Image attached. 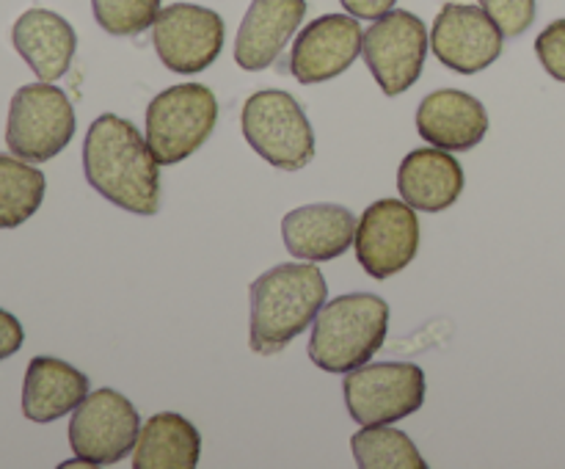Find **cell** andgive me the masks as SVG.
I'll use <instances>...</instances> for the list:
<instances>
[{"label": "cell", "mask_w": 565, "mask_h": 469, "mask_svg": "<svg viewBox=\"0 0 565 469\" xmlns=\"http://www.w3.org/2000/svg\"><path fill=\"white\" fill-rule=\"evenodd\" d=\"M147 138L132 121L103 114L83 141V171L99 196L136 215L160 210V169Z\"/></svg>", "instance_id": "6da1fadb"}, {"label": "cell", "mask_w": 565, "mask_h": 469, "mask_svg": "<svg viewBox=\"0 0 565 469\" xmlns=\"http://www.w3.org/2000/svg\"><path fill=\"white\" fill-rule=\"evenodd\" d=\"M329 298L323 274L312 263H285L252 281V320L248 345L259 356L285 351Z\"/></svg>", "instance_id": "7a4b0ae2"}, {"label": "cell", "mask_w": 565, "mask_h": 469, "mask_svg": "<svg viewBox=\"0 0 565 469\" xmlns=\"http://www.w3.org/2000/svg\"><path fill=\"white\" fill-rule=\"evenodd\" d=\"M390 331V303L373 292L326 301L309 337V359L326 373H351L381 351Z\"/></svg>", "instance_id": "3957f363"}, {"label": "cell", "mask_w": 565, "mask_h": 469, "mask_svg": "<svg viewBox=\"0 0 565 469\" xmlns=\"http://www.w3.org/2000/svg\"><path fill=\"white\" fill-rule=\"evenodd\" d=\"M218 125V99L202 83H180L149 103L147 143L160 166H174L204 147Z\"/></svg>", "instance_id": "277c9868"}, {"label": "cell", "mask_w": 565, "mask_h": 469, "mask_svg": "<svg viewBox=\"0 0 565 469\" xmlns=\"http://www.w3.org/2000/svg\"><path fill=\"white\" fill-rule=\"evenodd\" d=\"M248 147L274 169L298 171L315 158V130L301 103L281 88L252 94L241 114Z\"/></svg>", "instance_id": "5b68a950"}, {"label": "cell", "mask_w": 565, "mask_h": 469, "mask_svg": "<svg viewBox=\"0 0 565 469\" xmlns=\"http://www.w3.org/2000/svg\"><path fill=\"white\" fill-rule=\"evenodd\" d=\"M75 108L53 83H28L17 88L6 121V143L11 154L28 163L55 158L75 136Z\"/></svg>", "instance_id": "8992f818"}, {"label": "cell", "mask_w": 565, "mask_h": 469, "mask_svg": "<svg viewBox=\"0 0 565 469\" xmlns=\"http://www.w3.org/2000/svg\"><path fill=\"white\" fill-rule=\"evenodd\" d=\"M342 390L359 425H392L423 408L425 373L412 362H367L345 373Z\"/></svg>", "instance_id": "52a82bcc"}, {"label": "cell", "mask_w": 565, "mask_h": 469, "mask_svg": "<svg viewBox=\"0 0 565 469\" xmlns=\"http://www.w3.org/2000/svg\"><path fill=\"white\" fill-rule=\"evenodd\" d=\"M141 417L116 390H94L72 412L70 447L88 467H108L136 450Z\"/></svg>", "instance_id": "ba28073f"}, {"label": "cell", "mask_w": 565, "mask_h": 469, "mask_svg": "<svg viewBox=\"0 0 565 469\" xmlns=\"http://www.w3.org/2000/svg\"><path fill=\"white\" fill-rule=\"evenodd\" d=\"M428 44L425 22L403 9H392L364 31L362 55L386 97H397L419 81Z\"/></svg>", "instance_id": "9c48e42d"}, {"label": "cell", "mask_w": 565, "mask_h": 469, "mask_svg": "<svg viewBox=\"0 0 565 469\" xmlns=\"http://www.w3.org/2000/svg\"><path fill=\"white\" fill-rule=\"evenodd\" d=\"M224 20L196 3H171L160 9L152 25L154 53L166 70L196 75L207 70L224 50Z\"/></svg>", "instance_id": "30bf717a"}, {"label": "cell", "mask_w": 565, "mask_h": 469, "mask_svg": "<svg viewBox=\"0 0 565 469\" xmlns=\"http://www.w3.org/2000/svg\"><path fill=\"white\" fill-rule=\"evenodd\" d=\"M356 257L373 279L401 274L419 248V221L412 204L379 199L362 213L356 226Z\"/></svg>", "instance_id": "8fae6325"}, {"label": "cell", "mask_w": 565, "mask_h": 469, "mask_svg": "<svg viewBox=\"0 0 565 469\" xmlns=\"http://www.w3.org/2000/svg\"><path fill=\"white\" fill-rule=\"evenodd\" d=\"M505 33L483 11V6L447 3L436 14L430 47L436 58L452 72L475 75L502 55Z\"/></svg>", "instance_id": "7c38bea8"}, {"label": "cell", "mask_w": 565, "mask_h": 469, "mask_svg": "<svg viewBox=\"0 0 565 469\" xmlns=\"http://www.w3.org/2000/svg\"><path fill=\"white\" fill-rule=\"evenodd\" d=\"M364 31L353 14H323L309 22L290 50V72L298 83H326L359 58Z\"/></svg>", "instance_id": "4fadbf2b"}, {"label": "cell", "mask_w": 565, "mask_h": 469, "mask_svg": "<svg viewBox=\"0 0 565 469\" xmlns=\"http://www.w3.org/2000/svg\"><path fill=\"white\" fill-rule=\"evenodd\" d=\"M356 215L342 204H303L281 221V241L287 252L307 263L337 259L356 241Z\"/></svg>", "instance_id": "5bb4252c"}, {"label": "cell", "mask_w": 565, "mask_h": 469, "mask_svg": "<svg viewBox=\"0 0 565 469\" xmlns=\"http://www.w3.org/2000/svg\"><path fill=\"white\" fill-rule=\"evenodd\" d=\"M307 17V0H254L235 39L241 70H268Z\"/></svg>", "instance_id": "9a60e30c"}, {"label": "cell", "mask_w": 565, "mask_h": 469, "mask_svg": "<svg viewBox=\"0 0 565 469\" xmlns=\"http://www.w3.org/2000/svg\"><path fill=\"white\" fill-rule=\"evenodd\" d=\"M417 132L428 143L450 152H469L489 132L483 103L458 88H439L417 108Z\"/></svg>", "instance_id": "2e32d148"}, {"label": "cell", "mask_w": 565, "mask_h": 469, "mask_svg": "<svg viewBox=\"0 0 565 469\" xmlns=\"http://www.w3.org/2000/svg\"><path fill=\"white\" fill-rule=\"evenodd\" d=\"M397 191L419 213H441L461 199L463 169L447 149H414L397 171Z\"/></svg>", "instance_id": "e0dca14e"}, {"label": "cell", "mask_w": 565, "mask_h": 469, "mask_svg": "<svg viewBox=\"0 0 565 469\" xmlns=\"http://www.w3.org/2000/svg\"><path fill=\"white\" fill-rule=\"evenodd\" d=\"M11 42L39 81L53 83L66 75L77 50L75 28L47 9H28L11 28Z\"/></svg>", "instance_id": "ac0fdd59"}, {"label": "cell", "mask_w": 565, "mask_h": 469, "mask_svg": "<svg viewBox=\"0 0 565 469\" xmlns=\"http://www.w3.org/2000/svg\"><path fill=\"white\" fill-rule=\"evenodd\" d=\"M88 395V379L70 362L33 356L22 381V414L31 423H53L75 412Z\"/></svg>", "instance_id": "d6986e66"}, {"label": "cell", "mask_w": 565, "mask_h": 469, "mask_svg": "<svg viewBox=\"0 0 565 469\" xmlns=\"http://www.w3.org/2000/svg\"><path fill=\"white\" fill-rule=\"evenodd\" d=\"M202 458L196 425L177 412H160L143 423L132 450L136 469H193Z\"/></svg>", "instance_id": "ffe728a7"}, {"label": "cell", "mask_w": 565, "mask_h": 469, "mask_svg": "<svg viewBox=\"0 0 565 469\" xmlns=\"http://www.w3.org/2000/svg\"><path fill=\"white\" fill-rule=\"evenodd\" d=\"M47 180L28 160L0 154V230L25 224L44 202Z\"/></svg>", "instance_id": "44dd1931"}, {"label": "cell", "mask_w": 565, "mask_h": 469, "mask_svg": "<svg viewBox=\"0 0 565 469\" xmlns=\"http://www.w3.org/2000/svg\"><path fill=\"white\" fill-rule=\"evenodd\" d=\"M353 456L362 469H425L423 452L412 436L390 425H364L351 439Z\"/></svg>", "instance_id": "7402d4cb"}, {"label": "cell", "mask_w": 565, "mask_h": 469, "mask_svg": "<svg viewBox=\"0 0 565 469\" xmlns=\"http://www.w3.org/2000/svg\"><path fill=\"white\" fill-rule=\"evenodd\" d=\"M163 0H92L97 25L110 36H138L154 25Z\"/></svg>", "instance_id": "603a6c76"}, {"label": "cell", "mask_w": 565, "mask_h": 469, "mask_svg": "<svg viewBox=\"0 0 565 469\" xmlns=\"http://www.w3.org/2000/svg\"><path fill=\"white\" fill-rule=\"evenodd\" d=\"M480 6L511 39L522 36L535 20V0H480Z\"/></svg>", "instance_id": "cb8c5ba5"}, {"label": "cell", "mask_w": 565, "mask_h": 469, "mask_svg": "<svg viewBox=\"0 0 565 469\" xmlns=\"http://www.w3.org/2000/svg\"><path fill=\"white\" fill-rule=\"evenodd\" d=\"M535 55L555 81L565 83V17L550 22L535 39Z\"/></svg>", "instance_id": "d4e9b609"}, {"label": "cell", "mask_w": 565, "mask_h": 469, "mask_svg": "<svg viewBox=\"0 0 565 469\" xmlns=\"http://www.w3.org/2000/svg\"><path fill=\"white\" fill-rule=\"evenodd\" d=\"M22 342H25L22 323L9 312V309H0V362L14 356L22 348Z\"/></svg>", "instance_id": "484cf974"}, {"label": "cell", "mask_w": 565, "mask_h": 469, "mask_svg": "<svg viewBox=\"0 0 565 469\" xmlns=\"http://www.w3.org/2000/svg\"><path fill=\"white\" fill-rule=\"evenodd\" d=\"M342 9L348 14H353L356 20H381L384 14H390L395 9L397 0H340Z\"/></svg>", "instance_id": "4316f807"}]
</instances>
